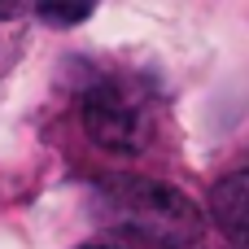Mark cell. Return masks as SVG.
I'll use <instances>...</instances> for the list:
<instances>
[{
    "instance_id": "1",
    "label": "cell",
    "mask_w": 249,
    "mask_h": 249,
    "mask_svg": "<svg viewBox=\"0 0 249 249\" xmlns=\"http://www.w3.org/2000/svg\"><path fill=\"white\" fill-rule=\"evenodd\" d=\"M105 214L136 241L158 249H188L201 236V210L171 184L158 179H109L101 184Z\"/></svg>"
},
{
    "instance_id": "2",
    "label": "cell",
    "mask_w": 249,
    "mask_h": 249,
    "mask_svg": "<svg viewBox=\"0 0 249 249\" xmlns=\"http://www.w3.org/2000/svg\"><path fill=\"white\" fill-rule=\"evenodd\" d=\"M83 127L101 149L114 153H140L149 144V109L118 83H96L83 96Z\"/></svg>"
},
{
    "instance_id": "3",
    "label": "cell",
    "mask_w": 249,
    "mask_h": 249,
    "mask_svg": "<svg viewBox=\"0 0 249 249\" xmlns=\"http://www.w3.org/2000/svg\"><path fill=\"white\" fill-rule=\"evenodd\" d=\"M210 219L228 236V249H249V171L223 175L210 193Z\"/></svg>"
},
{
    "instance_id": "4",
    "label": "cell",
    "mask_w": 249,
    "mask_h": 249,
    "mask_svg": "<svg viewBox=\"0 0 249 249\" xmlns=\"http://www.w3.org/2000/svg\"><path fill=\"white\" fill-rule=\"evenodd\" d=\"M35 4H39V13H44L48 22H57V26H74V22H83V18L92 13L96 0H35Z\"/></svg>"
},
{
    "instance_id": "5",
    "label": "cell",
    "mask_w": 249,
    "mask_h": 249,
    "mask_svg": "<svg viewBox=\"0 0 249 249\" xmlns=\"http://www.w3.org/2000/svg\"><path fill=\"white\" fill-rule=\"evenodd\" d=\"M9 13H18V0H0V18H9Z\"/></svg>"
},
{
    "instance_id": "6",
    "label": "cell",
    "mask_w": 249,
    "mask_h": 249,
    "mask_svg": "<svg viewBox=\"0 0 249 249\" xmlns=\"http://www.w3.org/2000/svg\"><path fill=\"white\" fill-rule=\"evenodd\" d=\"M83 249H118V245H83Z\"/></svg>"
}]
</instances>
